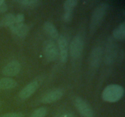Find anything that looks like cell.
Instances as JSON below:
<instances>
[{"instance_id": "cell-2", "label": "cell", "mask_w": 125, "mask_h": 117, "mask_svg": "<svg viewBox=\"0 0 125 117\" xmlns=\"http://www.w3.org/2000/svg\"><path fill=\"white\" fill-rule=\"evenodd\" d=\"M108 7V4L106 2H102L95 9L90 18V33H94L99 28L107 13Z\"/></svg>"}, {"instance_id": "cell-20", "label": "cell", "mask_w": 125, "mask_h": 117, "mask_svg": "<svg viewBox=\"0 0 125 117\" xmlns=\"http://www.w3.org/2000/svg\"><path fill=\"white\" fill-rule=\"evenodd\" d=\"M1 117H24V115L21 112H10L6 113Z\"/></svg>"}, {"instance_id": "cell-1", "label": "cell", "mask_w": 125, "mask_h": 117, "mask_svg": "<svg viewBox=\"0 0 125 117\" xmlns=\"http://www.w3.org/2000/svg\"><path fill=\"white\" fill-rule=\"evenodd\" d=\"M124 95V88L117 84H111L104 88L102 93V99L106 102H116Z\"/></svg>"}, {"instance_id": "cell-21", "label": "cell", "mask_w": 125, "mask_h": 117, "mask_svg": "<svg viewBox=\"0 0 125 117\" xmlns=\"http://www.w3.org/2000/svg\"><path fill=\"white\" fill-rule=\"evenodd\" d=\"M25 17L23 13H18L17 15H15V22L17 23H24Z\"/></svg>"}, {"instance_id": "cell-17", "label": "cell", "mask_w": 125, "mask_h": 117, "mask_svg": "<svg viewBox=\"0 0 125 117\" xmlns=\"http://www.w3.org/2000/svg\"><path fill=\"white\" fill-rule=\"evenodd\" d=\"M78 1L76 0H67L63 3V9L65 11H73V9L78 4Z\"/></svg>"}, {"instance_id": "cell-4", "label": "cell", "mask_w": 125, "mask_h": 117, "mask_svg": "<svg viewBox=\"0 0 125 117\" xmlns=\"http://www.w3.org/2000/svg\"><path fill=\"white\" fill-rule=\"evenodd\" d=\"M84 46V41L80 35H76L73 38L70 44V51L72 57L73 58H79L82 54Z\"/></svg>"}, {"instance_id": "cell-8", "label": "cell", "mask_w": 125, "mask_h": 117, "mask_svg": "<svg viewBox=\"0 0 125 117\" xmlns=\"http://www.w3.org/2000/svg\"><path fill=\"white\" fill-rule=\"evenodd\" d=\"M63 90L60 88L51 90L45 94L41 99V102L44 104H50L58 101L63 96Z\"/></svg>"}, {"instance_id": "cell-7", "label": "cell", "mask_w": 125, "mask_h": 117, "mask_svg": "<svg viewBox=\"0 0 125 117\" xmlns=\"http://www.w3.org/2000/svg\"><path fill=\"white\" fill-rule=\"evenodd\" d=\"M21 65L19 62L12 61L7 63L2 69V74L8 77L15 76L20 73L21 70Z\"/></svg>"}, {"instance_id": "cell-22", "label": "cell", "mask_w": 125, "mask_h": 117, "mask_svg": "<svg viewBox=\"0 0 125 117\" xmlns=\"http://www.w3.org/2000/svg\"><path fill=\"white\" fill-rule=\"evenodd\" d=\"M7 6L6 3L4 2L0 6V12H5L7 11Z\"/></svg>"}, {"instance_id": "cell-3", "label": "cell", "mask_w": 125, "mask_h": 117, "mask_svg": "<svg viewBox=\"0 0 125 117\" xmlns=\"http://www.w3.org/2000/svg\"><path fill=\"white\" fill-rule=\"evenodd\" d=\"M44 56L49 61H54L59 56V49L54 41L52 40L45 41L43 46Z\"/></svg>"}, {"instance_id": "cell-18", "label": "cell", "mask_w": 125, "mask_h": 117, "mask_svg": "<svg viewBox=\"0 0 125 117\" xmlns=\"http://www.w3.org/2000/svg\"><path fill=\"white\" fill-rule=\"evenodd\" d=\"M46 113H47L46 108L44 107H41L35 110L30 117H45Z\"/></svg>"}, {"instance_id": "cell-11", "label": "cell", "mask_w": 125, "mask_h": 117, "mask_svg": "<svg viewBox=\"0 0 125 117\" xmlns=\"http://www.w3.org/2000/svg\"><path fill=\"white\" fill-rule=\"evenodd\" d=\"M9 28L12 34H14L15 35L20 38L25 37L28 34L29 30L28 26L24 23H14Z\"/></svg>"}, {"instance_id": "cell-14", "label": "cell", "mask_w": 125, "mask_h": 117, "mask_svg": "<svg viewBox=\"0 0 125 117\" xmlns=\"http://www.w3.org/2000/svg\"><path fill=\"white\" fill-rule=\"evenodd\" d=\"M113 36L119 40H124L125 38V22L120 23L117 28L114 30Z\"/></svg>"}, {"instance_id": "cell-15", "label": "cell", "mask_w": 125, "mask_h": 117, "mask_svg": "<svg viewBox=\"0 0 125 117\" xmlns=\"http://www.w3.org/2000/svg\"><path fill=\"white\" fill-rule=\"evenodd\" d=\"M15 22V15L12 13L6 15L0 21V26L4 27H9Z\"/></svg>"}, {"instance_id": "cell-23", "label": "cell", "mask_w": 125, "mask_h": 117, "mask_svg": "<svg viewBox=\"0 0 125 117\" xmlns=\"http://www.w3.org/2000/svg\"><path fill=\"white\" fill-rule=\"evenodd\" d=\"M59 117H74V116L73 115L72 113H64V114L60 116Z\"/></svg>"}, {"instance_id": "cell-13", "label": "cell", "mask_w": 125, "mask_h": 117, "mask_svg": "<svg viewBox=\"0 0 125 117\" xmlns=\"http://www.w3.org/2000/svg\"><path fill=\"white\" fill-rule=\"evenodd\" d=\"M17 82L15 80L11 78H4L0 79V89L8 90L15 87Z\"/></svg>"}, {"instance_id": "cell-24", "label": "cell", "mask_w": 125, "mask_h": 117, "mask_svg": "<svg viewBox=\"0 0 125 117\" xmlns=\"http://www.w3.org/2000/svg\"><path fill=\"white\" fill-rule=\"evenodd\" d=\"M4 2V0H0V6H1V5Z\"/></svg>"}, {"instance_id": "cell-12", "label": "cell", "mask_w": 125, "mask_h": 117, "mask_svg": "<svg viewBox=\"0 0 125 117\" xmlns=\"http://www.w3.org/2000/svg\"><path fill=\"white\" fill-rule=\"evenodd\" d=\"M43 29L45 32L54 39H57L59 37V32L54 24L50 21H46L43 24Z\"/></svg>"}, {"instance_id": "cell-6", "label": "cell", "mask_w": 125, "mask_h": 117, "mask_svg": "<svg viewBox=\"0 0 125 117\" xmlns=\"http://www.w3.org/2000/svg\"><path fill=\"white\" fill-rule=\"evenodd\" d=\"M57 45L59 47V55L62 63H65L68 58V45L67 39L63 35L59 36L57 39Z\"/></svg>"}, {"instance_id": "cell-16", "label": "cell", "mask_w": 125, "mask_h": 117, "mask_svg": "<svg viewBox=\"0 0 125 117\" xmlns=\"http://www.w3.org/2000/svg\"><path fill=\"white\" fill-rule=\"evenodd\" d=\"M17 2L23 6L30 7H36L40 3V1L38 0H19Z\"/></svg>"}, {"instance_id": "cell-19", "label": "cell", "mask_w": 125, "mask_h": 117, "mask_svg": "<svg viewBox=\"0 0 125 117\" xmlns=\"http://www.w3.org/2000/svg\"><path fill=\"white\" fill-rule=\"evenodd\" d=\"M73 17V11H65L63 15V20L66 22L72 20Z\"/></svg>"}, {"instance_id": "cell-5", "label": "cell", "mask_w": 125, "mask_h": 117, "mask_svg": "<svg viewBox=\"0 0 125 117\" xmlns=\"http://www.w3.org/2000/svg\"><path fill=\"white\" fill-rule=\"evenodd\" d=\"M74 105L81 115L84 117H94V110L88 102L81 98L78 97L74 99Z\"/></svg>"}, {"instance_id": "cell-10", "label": "cell", "mask_w": 125, "mask_h": 117, "mask_svg": "<svg viewBox=\"0 0 125 117\" xmlns=\"http://www.w3.org/2000/svg\"><path fill=\"white\" fill-rule=\"evenodd\" d=\"M103 49L101 47H96L92 51L89 58L90 65L93 68H98L101 62Z\"/></svg>"}, {"instance_id": "cell-9", "label": "cell", "mask_w": 125, "mask_h": 117, "mask_svg": "<svg viewBox=\"0 0 125 117\" xmlns=\"http://www.w3.org/2000/svg\"><path fill=\"white\" fill-rule=\"evenodd\" d=\"M39 87V84L36 80L31 82L26 85L20 91L19 96L22 99H26L35 92Z\"/></svg>"}]
</instances>
